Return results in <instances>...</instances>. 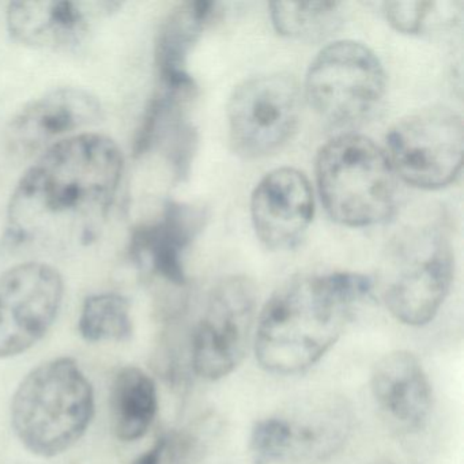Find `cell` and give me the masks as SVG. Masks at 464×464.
<instances>
[{
  "instance_id": "ac0fdd59",
  "label": "cell",
  "mask_w": 464,
  "mask_h": 464,
  "mask_svg": "<svg viewBox=\"0 0 464 464\" xmlns=\"http://www.w3.org/2000/svg\"><path fill=\"white\" fill-rule=\"evenodd\" d=\"M110 409L111 426L121 441L142 439L159 409L156 382L138 366H124L113 379Z\"/></svg>"
},
{
  "instance_id": "ba28073f",
  "label": "cell",
  "mask_w": 464,
  "mask_h": 464,
  "mask_svg": "<svg viewBox=\"0 0 464 464\" xmlns=\"http://www.w3.org/2000/svg\"><path fill=\"white\" fill-rule=\"evenodd\" d=\"M301 91L285 72L249 78L237 86L227 104L233 148L246 159H259L281 149L297 130Z\"/></svg>"
},
{
  "instance_id": "30bf717a",
  "label": "cell",
  "mask_w": 464,
  "mask_h": 464,
  "mask_svg": "<svg viewBox=\"0 0 464 464\" xmlns=\"http://www.w3.org/2000/svg\"><path fill=\"white\" fill-rule=\"evenodd\" d=\"M401 257V268L385 289V305L403 324L422 327L436 317L450 293L452 249L441 233H423Z\"/></svg>"
},
{
  "instance_id": "277c9868",
  "label": "cell",
  "mask_w": 464,
  "mask_h": 464,
  "mask_svg": "<svg viewBox=\"0 0 464 464\" xmlns=\"http://www.w3.org/2000/svg\"><path fill=\"white\" fill-rule=\"evenodd\" d=\"M316 179L323 205L338 224L372 227L395 213V170L369 138L346 134L330 140L317 156Z\"/></svg>"
},
{
  "instance_id": "7a4b0ae2",
  "label": "cell",
  "mask_w": 464,
  "mask_h": 464,
  "mask_svg": "<svg viewBox=\"0 0 464 464\" xmlns=\"http://www.w3.org/2000/svg\"><path fill=\"white\" fill-rule=\"evenodd\" d=\"M371 292V279L360 274L300 276L285 282L257 316V362L278 376L303 373L330 352L354 306Z\"/></svg>"
},
{
  "instance_id": "8fae6325",
  "label": "cell",
  "mask_w": 464,
  "mask_h": 464,
  "mask_svg": "<svg viewBox=\"0 0 464 464\" xmlns=\"http://www.w3.org/2000/svg\"><path fill=\"white\" fill-rule=\"evenodd\" d=\"M104 116L102 102L91 92L74 86L56 88L18 111L5 132L7 150L18 159L43 154L62 140L82 134Z\"/></svg>"
},
{
  "instance_id": "5bb4252c",
  "label": "cell",
  "mask_w": 464,
  "mask_h": 464,
  "mask_svg": "<svg viewBox=\"0 0 464 464\" xmlns=\"http://www.w3.org/2000/svg\"><path fill=\"white\" fill-rule=\"evenodd\" d=\"M314 208V192L303 172L295 168H279L267 173L251 199L257 237L276 251L293 248L308 230Z\"/></svg>"
},
{
  "instance_id": "8992f818",
  "label": "cell",
  "mask_w": 464,
  "mask_h": 464,
  "mask_svg": "<svg viewBox=\"0 0 464 464\" xmlns=\"http://www.w3.org/2000/svg\"><path fill=\"white\" fill-rule=\"evenodd\" d=\"M388 159L396 175L422 189L456 180L463 165L464 127L448 108L418 111L399 121L387 137Z\"/></svg>"
},
{
  "instance_id": "ffe728a7",
  "label": "cell",
  "mask_w": 464,
  "mask_h": 464,
  "mask_svg": "<svg viewBox=\"0 0 464 464\" xmlns=\"http://www.w3.org/2000/svg\"><path fill=\"white\" fill-rule=\"evenodd\" d=\"M78 330L89 343L126 342L132 335L131 306L116 293H100L86 298Z\"/></svg>"
},
{
  "instance_id": "9a60e30c",
  "label": "cell",
  "mask_w": 464,
  "mask_h": 464,
  "mask_svg": "<svg viewBox=\"0 0 464 464\" xmlns=\"http://www.w3.org/2000/svg\"><path fill=\"white\" fill-rule=\"evenodd\" d=\"M372 393L390 422L401 430L425 428L433 407V391L422 363L412 353L396 350L380 358L371 377Z\"/></svg>"
},
{
  "instance_id": "cb8c5ba5",
  "label": "cell",
  "mask_w": 464,
  "mask_h": 464,
  "mask_svg": "<svg viewBox=\"0 0 464 464\" xmlns=\"http://www.w3.org/2000/svg\"><path fill=\"white\" fill-rule=\"evenodd\" d=\"M371 464H391V463H387V461H376V463H371Z\"/></svg>"
},
{
  "instance_id": "d6986e66",
  "label": "cell",
  "mask_w": 464,
  "mask_h": 464,
  "mask_svg": "<svg viewBox=\"0 0 464 464\" xmlns=\"http://www.w3.org/2000/svg\"><path fill=\"white\" fill-rule=\"evenodd\" d=\"M270 7L274 28L289 39L320 42L342 24V6L336 2H276Z\"/></svg>"
},
{
  "instance_id": "2e32d148",
  "label": "cell",
  "mask_w": 464,
  "mask_h": 464,
  "mask_svg": "<svg viewBox=\"0 0 464 464\" xmlns=\"http://www.w3.org/2000/svg\"><path fill=\"white\" fill-rule=\"evenodd\" d=\"M208 213L200 206L168 203L161 216L135 230L131 256L148 265L170 284H186L184 252L205 227Z\"/></svg>"
},
{
  "instance_id": "7402d4cb",
  "label": "cell",
  "mask_w": 464,
  "mask_h": 464,
  "mask_svg": "<svg viewBox=\"0 0 464 464\" xmlns=\"http://www.w3.org/2000/svg\"><path fill=\"white\" fill-rule=\"evenodd\" d=\"M436 2H390L384 5L385 17L396 31L404 34H420L437 14Z\"/></svg>"
},
{
  "instance_id": "e0dca14e",
  "label": "cell",
  "mask_w": 464,
  "mask_h": 464,
  "mask_svg": "<svg viewBox=\"0 0 464 464\" xmlns=\"http://www.w3.org/2000/svg\"><path fill=\"white\" fill-rule=\"evenodd\" d=\"M218 5L195 0L179 5L168 14L156 42V64L160 82H184L192 80L187 62L192 48L216 17Z\"/></svg>"
},
{
  "instance_id": "7c38bea8",
  "label": "cell",
  "mask_w": 464,
  "mask_h": 464,
  "mask_svg": "<svg viewBox=\"0 0 464 464\" xmlns=\"http://www.w3.org/2000/svg\"><path fill=\"white\" fill-rule=\"evenodd\" d=\"M118 2L31 0L12 2L6 24L15 42L36 50L70 51L91 36L100 21L118 12Z\"/></svg>"
},
{
  "instance_id": "603a6c76",
  "label": "cell",
  "mask_w": 464,
  "mask_h": 464,
  "mask_svg": "<svg viewBox=\"0 0 464 464\" xmlns=\"http://www.w3.org/2000/svg\"><path fill=\"white\" fill-rule=\"evenodd\" d=\"M165 450H167V440L160 439L150 450L135 459L132 464H161Z\"/></svg>"
},
{
  "instance_id": "4fadbf2b",
  "label": "cell",
  "mask_w": 464,
  "mask_h": 464,
  "mask_svg": "<svg viewBox=\"0 0 464 464\" xmlns=\"http://www.w3.org/2000/svg\"><path fill=\"white\" fill-rule=\"evenodd\" d=\"M276 415L286 434L285 460H327L346 445L354 428L352 404L334 392L300 396Z\"/></svg>"
},
{
  "instance_id": "52a82bcc",
  "label": "cell",
  "mask_w": 464,
  "mask_h": 464,
  "mask_svg": "<svg viewBox=\"0 0 464 464\" xmlns=\"http://www.w3.org/2000/svg\"><path fill=\"white\" fill-rule=\"evenodd\" d=\"M256 287L251 279H222L210 295L191 341L195 373L208 382L229 376L246 358L256 327Z\"/></svg>"
},
{
  "instance_id": "9c48e42d",
  "label": "cell",
  "mask_w": 464,
  "mask_h": 464,
  "mask_svg": "<svg viewBox=\"0 0 464 464\" xmlns=\"http://www.w3.org/2000/svg\"><path fill=\"white\" fill-rule=\"evenodd\" d=\"M63 295V278L45 263H23L0 276V360L28 352L47 335Z\"/></svg>"
},
{
  "instance_id": "3957f363",
  "label": "cell",
  "mask_w": 464,
  "mask_h": 464,
  "mask_svg": "<svg viewBox=\"0 0 464 464\" xmlns=\"http://www.w3.org/2000/svg\"><path fill=\"white\" fill-rule=\"evenodd\" d=\"M93 414L91 380L69 357L53 358L32 369L12 401L15 436L42 458L61 455L77 444Z\"/></svg>"
},
{
  "instance_id": "5b68a950",
  "label": "cell",
  "mask_w": 464,
  "mask_h": 464,
  "mask_svg": "<svg viewBox=\"0 0 464 464\" xmlns=\"http://www.w3.org/2000/svg\"><path fill=\"white\" fill-rule=\"evenodd\" d=\"M385 93L379 58L361 43L325 47L309 67L305 96L314 112L336 127H353L371 118Z\"/></svg>"
},
{
  "instance_id": "44dd1931",
  "label": "cell",
  "mask_w": 464,
  "mask_h": 464,
  "mask_svg": "<svg viewBox=\"0 0 464 464\" xmlns=\"http://www.w3.org/2000/svg\"><path fill=\"white\" fill-rule=\"evenodd\" d=\"M249 453L254 464H274L285 460L286 434L278 415H271L255 423L249 437Z\"/></svg>"
},
{
  "instance_id": "6da1fadb",
  "label": "cell",
  "mask_w": 464,
  "mask_h": 464,
  "mask_svg": "<svg viewBox=\"0 0 464 464\" xmlns=\"http://www.w3.org/2000/svg\"><path fill=\"white\" fill-rule=\"evenodd\" d=\"M110 137L82 132L40 154L10 198L7 237L17 246L64 248L96 237L123 178Z\"/></svg>"
}]
</instances>
